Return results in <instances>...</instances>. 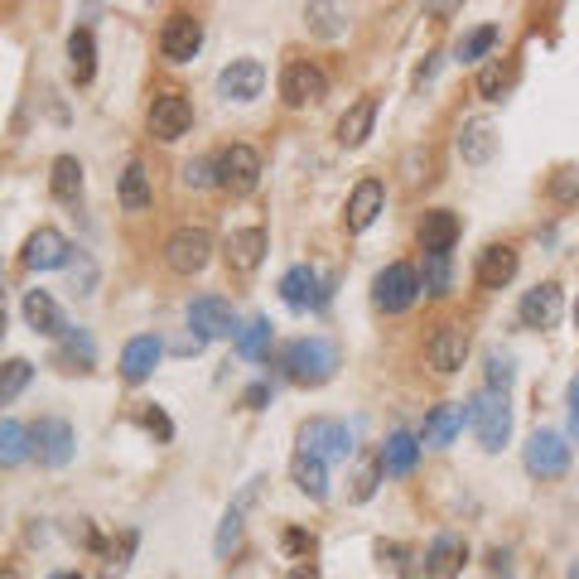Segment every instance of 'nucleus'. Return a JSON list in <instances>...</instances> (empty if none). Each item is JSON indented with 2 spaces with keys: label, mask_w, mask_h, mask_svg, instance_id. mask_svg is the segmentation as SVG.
Masks as SVG:
<instances>
[{
  "label": "nucleus",
  "mask_w": 579,
  "mask_h": 579,
  "mask_svg": "<svg viewBox=\"0 0 579 579\" xmlns=\"http://www.w3.org/2000/svg\"><path fill=\"white\" fill-rule=\"evenodd\" d=\"M150 174H145V165H140V159H130V165H126V174H121V208L126 213H145V208H150Z\"/></svg>",
  "instance_id": "34"
},
{
  "label": "nucleus",
  "mask_w": 579,
  "mask_h": 579,
  "mask_svg": "<svg viewBox=\"0 0 579 579\" xmlns=\"http://www.w3.org/2000/svg\"><path fill=\"white\" fill-rule=\"evenodd\" d=\"M463 420H469V405H459V401H444V405H434L430 420H425V434L420 440L434 444V449H444L454 434L463 430Z\"/></svg>",
  "instance_id": "28"
},
{
  "label": "nucleus",
  "mask_w": 579,
  "mask_h": 579,
  "mask_svg": "<svg viewBox=\"0 0 579 579\" xmlns=\"http://www.w3.org/2000/svg\"><path fill=\"white\" fill-rule=\"evenodd\" d=\"M290 579H318L314 565H300V570H290Z\"/></svg>",
  "instance_id": "51"
},
{
  "label": "nucleus",
  "mask_w": 579,
  "mask_h": 579,
  "mask_svg": "<svg viewBox=\"0 0 579 579\" xmlns=\"http://www.w3.org/2000/svg\"><path fill=\"white\" fill-rule=\"evenodd\" d=\"M281 546L290 550V556H300V560H310L314 550H318V541H314V531H300V527H285V536H281Z\"/></svg>",
  "instance_id": "46"
},
{
  "label": "nucleus",
  "mask_w": 579,
  "mask_h": 579,
  "mask_svg": "<svg viewBox=\"0 0 579 579\" xmlns=\"http://www.w3.org/2000/svg\"><path fill=\"white\" fill-rule=\"evenodd\" d=\"M184 184L188 188H213L217 184V159H188V165H184Z\"/></svg>",
  "instance_id": "45"
},
{
  "label": "nucleus",
  "mask_w": 579,
  "mask_h": 579,
  "mask_svg": "<svg viewBox=\"0 0 579 579\" xmlns=\"http://www.w3.org/2000/svg\"><path fill=\"white\" fill-rule=\"evenodd\" d=\"M415 237H420V252L425 256H449V246L459 242V217L449 208H434V213H425Z\"/></svg>",
  "instance_id": "23"
},
{
  "label": "nucleus",
  "mask_w": 579,
  "mask_h": 579,
  "mask_svg": "<svg viewBox=\"0 0 579 579\" xmlns=\"http://www.w3.org/2000/svg\"><path fill=\"white\" fill-rule=\"evenodd\" d=\"M20 310H24V324L35 328V333H43V338H63V333L72 328L68 318H63V310H58V300L49 295V290H29Z\"/></svg>",
  "instance_id": "20"
},
{
  "label": "nucleus",
  "mask_w": 579,
  "mask_h": 579,
  "mask_svg": "<svg viewBox=\"0 0 579 579\" xmlns=\"http://www.w3.org/2000/svg\"><path fill=\"white\" fill-rule=\"evenodd\" d=\"M29 454H35V430H24L20 420H0V463L6 469H14V463H24Z\"/></svg>",
  "instance_id": "32"
},
{
  "label": "nucleus",
  "mask_w": 579,
  "mask_h": 579,
  "mask_svg": "<svg viewBox=\"0 0 579 579\" xmlns=\"http://www.w3.org/2000/svg\"><path fill=\"white\" fill-rule=\"evenodd\" d=\"M72 425L68 420H58V415H43L39 425H35V454L43 469H63V463L72 459Z\"/></svg>",
  "instance_id": "15"
},
{
  "label": "nucleus",
  "mask_w": 579,
  "mask_h": 579,
  "mask_svg": "<svg viewBox=\"0 0 579 579\" xmlns=\"http://www.w3.org/2000/svg\"><path fill=\"white\" fill-rule=\"evenodd\" d=\"M507 82H512V72L502 68V58H492V63H488L483 72H478V97H488V101H502Z\"/></svg>",
  "instance_id": "41"
},
{
  "label": "nucleus",
  "mask_w": 579,
  "mask_h": 579,
  "mask_svg": "<svg viewBox=\"0 0 579 579\" xmlns=\"http://www.w3.org/2000/svg\"><path fill=\"white\" fill-rule=\"evenodd\" d=\"M304 20H310L314 35L338 39L343 29H347V10H343V6H304Z\"/></svg>",
  "instance_id": "39"
},
{
  "label": "nucleus",
  "mask_w": 579,
  "mask_h": 579,
  "mask_svg": "<svg viewBox=\"0 0 579 579\" xmlns=\"http://www.w3.org/2000/svg\"><path fill=\"white\" fill-rule=\"evenodd\" d=\"M266 396H271V386L266 382H256V386H246V405H252V411H261V405H266Z\"/></svg>",
  "instance_id": "49"
},
{
  "label": "nucleus",
  "mask_w": 579,
  "mask_h": 579,
  "mask_svg": "<svg viewBox=\"0 0 579 579\" xmlns=\"http://www.w3.org/2000/svg\"><path fill=\"white\" fill-rule=\"evenodd\" d=\"M266 353H271V318H252V324L237 333V357L261 362Z\"/></svg>",
  "instance_id": "37"
},
{
  "label": "nucleus",
  "mask_w": 579,
  "mask_h": 579,
  "mask_svg": "<svg viewBox=\"0 0 579 579\" xmlns=\"http://www.w3.org/2000/svg\"><path fill=\"white\" fill-rule=\"evenodd\" d=\"M376 478H382V463H362L357 478H353V502H367L376 492Z\"/></svg>",
  "instance_id": "48"
},
{
  "label": "nucleus",
  "mask_w": 579,
  "mask_h": 579,
  "mask_svg": "<svg viewBox=\"0 0 579 579\" xmlns=\"http://www.w3.org/2000/svg\"><path fill=\"white\" fill-rule=\"evenodd\" d=\"M459 155H463V165H488L492 155H498V130H492V121H463V130H459Z\"/></svg>",
  "instance_id": "25"
},
{
  "label": "nucleus",
  "mask_w": 579,
  "mask_h": 579,
  "mask_svg": "<svg viewBox=\"0 0 579 579\" xmlns=\"http://www.w3.org/2000/svg\"><path fill=\"white\" fill-rule=\"evenodd\" d=\"M372 300H376V310H386V314H405L420 300V271L405 266V261H391L386 271H376Z\"/></svg>",
  "instance_id": "4"
},
{
  "label": "nucleus",
  "mask_w": 579,
  "mask_h": 579,
  "mask_svg": "<svg viewBox=\"0 0 579 579\" xmlns=\"http://www.w3.org/2000/svg\"><path fill=\"white\" fill-rule=\"evenodd\" d=\"M420 290L434 300H444L454 290V261L449 256H425V275H420Z\"/></svg>",
  "instance_id": "38"
},
{
  "label": "nucleus",
  "mask_w": 579,
  "mask_h": 579,
  "mask_svg": "<svg viewBox=\"0 0 579 579\" xmlns=\"http://www.w3.org/2000/svg\"><path fill=\"white\" fill-rule=\"evenodd\" d=\"M6 579H20V575H14V570H6Z\"/></svg>",
  "instance_id": "56"
},
{
  "label": "nucleus",
  "mask_w": 579,
  "mask_h": 579,
  "mask_svg": "<svg viewBox=\"0 0 579 579\" xmlns=\"http://www.w3.org/2000/svg\"><path fill=\"white\" fill-rule=\"evenodd\" d=\"M570 579H579V560H575V565H570Z\"/></svg>",
  "instance_id": "54"
},
{
  "label": "nucleus",
  "mask_w": 579,
  "mask_h": 579,
  "mask_svg": "<svg viewBox=\"0 0 579 579\" xmlns=\"http://www.w3.org/2000/svg\"><path fill=\"white\" fill-rule=\"evenodd\" d=\"M256 488H261V478H256V483H246V492H242L237 502H232V512L223 517V527H217V541H213L217 560H227L232 550H237V541H242V512H246V502L256 498Z\"/></svg>",
  "instance_id": "31"
},
{
  "label": "nucleus",
  "mask_w": 579,
  "mask_h": 579,
  "mask_svg": "<svg viewBox=\"0 0 579 579\" xmlns=\"http://www.w3.org/2000/svg\"><path fill=\"white\" fill-rule=\"evenodd\" d=\"M150 136L155 140H179V136H188V126H194V107H188V97L184 92H159L155 101H150Z\"/></svg>",
  "instance_id": "9"
},
{
  "label": "nucleus",
  "mask_w": 579,
  "mask_h": 579,
  "mask_svg": "<svg viewBox=\"0 0 579 579\" xmlns=\"http://www.w3.org/2000/svg\"><path fill=\"white\" fill-rule=\"evenodd\" d=\"M290 483H295L304 498L324 502L328 498V463L314 459V454H295V463H290Z\"/></svg>",
  "instance_id": "29"
},
{
  "label": "nucleus",
  "mask_w": 579,
  "mask_h": 579,
  "mask_svg": "<svg viewBox=\"0 0 579 579\" xmlns=\"http://www.w3.org/2000/svg\"><path fill=\"white\" fill-rule=\"evenodd\" d=\"M281 367L295 386H324V382H333V372H338V347L328 338H295L281 353Z\"/></svg>",
  "instance_id": "1"
},
{
  "label": "nucleus",
  "mask_w": 579,
  "mask_h": 579,
  "mask_svg": "<svg viewBox=\"0 0 579 579\" xmlns=\"http://www.w3.org/2000/svg\"><path fill=\"white\" fill-rule=\"evenodd\" d=\"M570 440L579 444V411H570Z\"/></svg>",
  "instance_id": "53"
},
{
  "label": "nucleus",
  "mask_w": 579,
  "mask_h": 579,
  "mask_svg": "<svg viewBox=\"0 0 579 579\" xmlns=\"http://www.w3.org/2000/svg\"><path fill=\"white\" fill-rule=\"evenodd\" d=\"M560 314H565V295H560V285H556V281H546V285L527 290V295H521V304H517L521 328H536V333L556 328V324H560Z\"/></svg>",
  "instance_id": "10"
},
{
  "label": "nucleus",
  "mask_w": 579,
  "mask_h": 579,
  "mask_svg": "<svg viewBox=\"0 0 579 579\" xmlns=\"http://www.w3.org/2000/svg\"><path fill=\"white\" fill-rule=\"evenodd\" d=\"M512 275H517V252H512V246L492 242V246L478 252V285H483V290H502Z\"/></svg>",
  "instance_id": "27"
},
{
  "label": "nucleus",
  "mask_w": 579,
  "mask_h": 579,
  "mask_svg": "<svg viewBox=\"0 0 579 579\" xmlns=\"http://www.w3.org/2000/svg\"><path fill=\"white\" fill-rule=\"evenodd\" d=\"M217 184L232 188L237 198H246L261 184V155L252 145H227V150L217 155Z\"/></svg>",
  "instance_id": "6"
},
{
  "label": "nucleus",
  "mask_w": 579,
  "mask_h": 579,
  "mask_svg": "<svg viewBox=\"0 0 579 579\" xmlns=\"http://www.w3.org/2000/svg\"><path fill=\"white\" fill-rule=\"evenodd\" d=\"M372 121H376V97H357L353 107L343 111V121H338V145L357 150V145L372 136Z\"/></svg>",
  "instance_id": "30"
},
{
  "label": "nucleus",
  "mask_w": 579,
  "mask_h": 579,
  "mask_svg": "<svg viewBox=\"0 0 579 579\" xmlns=\"http://www.w3.org/2000/svg\"><path fill=\"white\" fill-rule=\"evenodd\" d=\"M281 97L290 101V107H310V101H324L328 97V72L318 63H285L281 72Z\"/></svg>",
  "instance_id": "13"
},
{
  "label": "nucleus",
  "mask_w": 579,
  "mask_h": 579,
  "mask_svg": "<svg viewBox=\"0 0 579 579\" xmlns=\"http://www.w3.org/2000/svg\"><path fill=\"white\" fill-rule=\"evenodd\" d=\"M550 198H556L560 208H570V203H579V169H560V174H550Z\"/></svg>",
  "instance_id": "43"
},
{
  "label": "nucleus",
  "mask_w": 579,
  "mask_h": 579,
  "mask_svg": "<svg viewBox=\"0 0 579 579\" xmlns=\"http://www.w3.org/2000/svg\"><path fill=\"white\" fill-rule=\"evenodd\" d=\"M415 459H420V440L411 430H391V440L382 444V454H376V463H382L386 478H405L415 469Z\"/></svg>",
  "instance_id": "26"
},
{
  "label": "nucleus",
  "mask_w": 579,
  "mask_h": 579,
  "mask_svg": "<svg viewBox=\"0 0 579 579\" xmlns=\"http://www.w3.org/2000/svg\"><path fill=\"white\" fill-rule=\"evenodd\" d=\"M261 87H266V63L261 58H232L217 72V97H227V101H256Z\"/></svg>",
  "instance_id": "14"
},
{
  "label": "nucleus",
  "mask_w": 579,
  "mask_h": 579,
  "mask_svg": "<svg viewBox=\"0 0 579 579\" xmlns=\"http://www.w3.org/2000/svg\"><path fill=\"white\" fill-rule=\"evenodd\" d=\"M223 256L237 275H252L266 261V227H232L223 242Z\"/></svg>",
  "instance_id": "17"
},
{
  "label": "nucleus",
  "mask_w": 579,
  "mask_h": 579,
  "mask_svg": "<svg viewBox=\"0 0 579 579\" xmlns=\"http://www.w3.org/2000/svg\"><path fill=\"white\" fill-rule=\"evenodd\" d=\"M570 411H579V372H575V382H570Z\"/></svg>",
  "instance_id": "52"
},
{
  "label": "nucleus",
  "mask_w": 579,
  "mask_h": 579,
  "mask_svg": "<svg viewBox=\"0 0 579 579\" xmlns=\"http://www.w3.org/2000/svg\"><path fill=\"white\" fill-rule=\"evenodd\" d=\"M68 261H72V242L58 227L29 232V242H24V252H20V266L24 271H58V266H68Z\"/></svg>",
  "instance_id": "11"
},
{
  "label": "nucleus",
  "mask_w": 579,
  "mask_h": 579,
  "mask_svg": "<svg viewBox=\"0 0 579 579\" xmlns=\"http://www.w3.org/2000/svg\"><path fill=\"white\" fill-rule=\"evenodd\" d=\"M68 68H72V82H92L97 72V43H92V29H72L68 35Z\"/></svg>",
  "instance_id": "33"
},
{
  "label": "nucleus",
  "mask_w": 579,
  "mask_h": 579,
  "mask_svg": "<svg viewBox=\"0 0 579 579\" xmlns=\"http://www.w3.org/2000/svg\"><path fill=\"white\" fill-rule=\"evenodd\" d=\"M463 560H469V546H463V536H454V531H440L430 541V550H425V575L430 579H459V570H463Z\"/></svg>",
  "instance_id": "19"
},
{
  "label": "nucleus",
  "mask_w": 579,
  "mask_h": 579,
  "mask_svg": "<svg viewBox=\"0 0 579 579\" xmlns=\"http://www.w3.org/2000/svg\"><path fill=\"white\" fill-rule=\"evenodd\" d=\"M208 256H213V237H208L203 227H179V232H169V242H165L169 271L194 275V271L208 266Z\"/></svg>",
  "instance_id": "8"
},
{
  "label": "nucleus",
  "mask_w": 579,
  "mask_h": 579,
  "mask_svg": "<svg viewBox=\"0 0 579 579\" xmlns=\"http://www.w3.org/2000/svg\"><path fill=\"white\" fill-rule=\"evenodd\" d=\"M49 188H53L58 203H78V194H82V165H78V155H58L53 159Z\"/></svg>",
  "instance_id": "35"
},
{
  "label": "nucleus",
  "mask_w": 579,
  "mask_h": 579,
  "mask_svg": "<svg viewBox=\"0 0 579 579\" xmlns=\"http://www.w3.org/2000/svg\"><path fill=\"white\" fill-rule=\"evenodd\" d=\"M300 454H314L324 463H343L347 454H353V434H347L343 420L333 415H314L300 425Z\"/></svg>",
  "instance_id": "3"
},
{
  "label": "nucleus",
  "mask_w": 579,
  "mask_h": 579,
  "mask_svg": "<svg viewBox=\"0 0 579 579\" xmlns=\"http://www.w3.org/2000/svg\"><path fill=\"white\" fill-rule=\"evenodd\" d=\"M159 357H165V343H159L155 333H140V338H130L121 347V376H126V382H145V376L155 372Z\"/></svg>",
  "instance_id": "24"
},
{
  "label": "nucleus",
  "mask_w": 579,
  "mask_h": 579,
  "mask_svg": "<svg viewBox=\"0 0 579 579\" xmlns=\"http://www.w3.org/2000/svg\"><path fill=\"white\" fill-rule=\"evenodd\" d=\"M203 49V24L194 14H169L165 29H159V53L169 58V63H188Z\"/></svg>",
  "instance_id": "16"
},
{
  "label": "nucleus",
  "mask_w": 579,
  "mask_h": 579,
  "mask_svg": "<svg viewBox=\"0 0 579 579\" xmlns=\"http://www.w3.org/2000/svg\"><path fill=\"white\" fill-rule=\"evenodd\" d=\"M434 72H440V53H430L425 63H420V72H415V87H425V82L434 78Z\"/></svg>",
  "instance_id": "50"
},
{
  "label": "nucleus",
  "mask_w": 579,
  "mask_h": 579,
  "mask_svg": "<svg viewBox=\"0 0 579 579\" xmlns=\"http://www.w3.org/2000/svg\"><path fill=\"white\" fill-rule=\"evenodd\" d=\"M382 203H386V188L382 179H362L353 194H347V232H367L376 223V213H382Z\"/></svg>",
  "instance_id": "22"
},
{
  "label": "nucleus",
  "mask_w": 579,
  "mask_h": 579,
  "mask_svg": "<svg viewBox=\"0 0 579 579\" xmlns=\"http://www.w3.org/2000/svg\"><path fill=\"white\" fill-rule=\"evenodd\" d=\"M29 376H35V367H29L24 357H10V362H6V376H0V401L10 405V401L29 386Z\"/></svg>",
  "instance_id": "40"
},
{
  "label": "nucleus",
  "mask_w": 579,
  "mask_h": 579,
  "mask_svg": "<svg viewBox=\"0 0 579 579\" xmlns=\"http://www.w3.org/2000/svg\"><path fill=\"white\" fill-rule=\"evenodd\" d=\"M281 300L290 304V310H324L328 304V281L318 275L314 266H290L281 275Z\"/></svg>",
  "instance_id": "12"
},
{
  "label": "nucleus",
  "mask_w": 579,
  "mask_h": 579,
  "mask_svg": "<svg viewBox=\"0 0 579 579\" xmlns=\"http://www.w3.org/2000/svg\"><path fill=\"white\" fill-rule=\"evenodd\" d=\"M425 357H430V367L440 376L459 372L463 357H469V333H463L459 324H440V328H434V338L425 343Z\"/></svg>",
  "instance_id": "18"
},
{
  "label": "nucleus",
  "mask_w": 579,
  "mask_h": 579,
  "mask_svg": "<svg viewBox=\"0 0 579 579\" xmlns=\"http://www.w3.org/2000/svg\"><path fill=\"white\" fill-rule=\"evenodd\" d=\"M53 367L58 372H92L97 367V343L87 328H68L53 347Z\"/></svg>",
  "instance_id": "21"
},
{
  "label": "nucleus",
  "mask_w": 579,
  "mask_h": 579,
  "mask_svg": "<svg viewBox=\"0 0 579 579\" xmlns=\"http://www.w3.org/2000/svg\"><path fill=\"white\" fill-rule=\"evenodd\" d=\"M140 425L150 430L159 444H169V440H174V425H169V415L159 411V405H145V411H140Z\"/></svg>",
  "instance_id": "47"
},
{
  "label": "nucleus",
  "mask_w": 579,
  "mask_h": 579,
  "mask_svg": "<svg viewBox=\"0 0 579 579\" xmlns=\"http://www.w3.org/2000/svg\"><path fill=\"white\" fill-rule=\"evenodd\" d=\"M469 425L478 434V444L488 449V454H498L507 444V434H512V405H507V391H473L469 396Z\"/></svg>",
  "instance_id": "2"
},
{
  "label": "nucleus",
  "mask_w": 579,
  "mask_h": 579,
  "mask_svg": "<svg viewBox=\"0 0 579 579\" xmlns=\"http://www.w3.org/2000/svg\"><path fill=\"white\" fill-rule=\"evenodd\" d=\"M49 579H82V575H49Z\"/></svg>",
  "instance_id": "55"
},
{
  "label": "nucleus",
  "mask_w": 579,
  "mask_h": 579,
  "mask_svg": "<svg viewBox=\"0 0 579 579\" xmlns=\"http://www.w3.org/2000/svg\"><path fill=\"white\" fill-rule=\"evenodd\" d=\"M502 43V29L498 24H478L469 29V35L459 39V63H483V58Z\"/></svg>",
  "instance_id": "36"
},
{
  "label": "nucleus",
  "mask_w": 579,
  "mask_h": 579,
  "mask_svg": "<svg viewBox=\"0 0 579 579\" xmlns=\"http://www.w3.org/2000/svg\"><path fill=\"white\" fill-rule=\"evenodd\" d=\"M531 478H565L570 469V440L560 430H536L527 440V454H521Z\"/></svg>",
  "instance_id": "5"
},
{
  "label": "nucleus",
  "mask_w": 579,
  "mask_h": 579,
  "mask_svg": "<svg viewBox=\"0 0 579 579\" xmlns=\"http://www.w3.org/2000/svg\"><path fill=\"white\" fill-rule=\"evenodd\" d=\"M136 541H140L136 531H121V541L107 546V579H116V575H121L126 565H130V550H136Z\"/></svg>",
  "instance_id": "42"
},
{
  "label": "nucleus",
  "mask_w": 579,
  "mask_h": 579,
  "mask_svg": "<svg viewBox=\"0 0 579 579\" xmlns=\"http://www.w3.org/2000/svg\"><path fill=\"white\" fill-rule=\"evenodd\" d=\"M512 376H517L512 357L492 347V353H488V386H492V391H507V386H512Z\"/></svg>",
  "instance_id": "44"
},
{
  "label": "nucleus",
  "mask_w": 579,
  "mask_h": 579,
  "mask_svg": "<svg viewBox=\"0 0 579 579\" xmlns=\"http://www.w3.org/2000/svg\"><path fill=\"white\" fill-rule=\"evenodd\" d=\"M188 328H198V338H232L237 328V310L223 300V295H198L194 304H188Z\"/></svg>",
  "instance_id": "7"
},
{
  "label": "nucleus",
  "mask_w": 579,
  "mask_h": 579,
  "mask_svg": "<svg viewBox=\"0 0 579 579\" xmlns=\"http://www.w3.org/2000/svg\"><path fill=\"white\" fill-rule=\"evenodd\" d=\"M575 324H579V304H575Z\"/></svg>",
  "instance_id": "57"
}]
</instances>
